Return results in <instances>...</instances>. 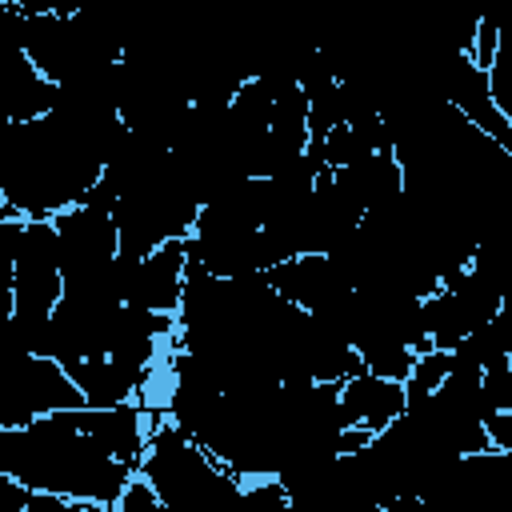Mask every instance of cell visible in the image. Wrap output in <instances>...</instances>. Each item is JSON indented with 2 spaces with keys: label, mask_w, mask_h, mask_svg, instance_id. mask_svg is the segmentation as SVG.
<instances>
[{
  "label": "cell",
  "mask_w": 512,
  "mask_h": 512,
  "mask_svg": "<svg viewBox=\"0 0 512 512\" xmlns=\"http://www.w3.org/2000/svg\"><path fill=\"white\" fill-rule=\"evenodd\" d=\"M0 472L32 492L116 508L140 468L108 456L80 424L76 408L32 420L24 428H0Z\"/></svg>",
  "instance_id": "obj_1"
},
{
  "label": "cell",
  "mask_w": 512,
  "mask_h": 512,
  "mask_svg": "<svg viewBox=\"0 0 512 512\" xmlns=\"http://www.w3.org/2000/svg\"><path fill=\"white\" fill-rule=\"evenodd\" d=\"M88 408L72 372L52 356L4 352L0 364V428H24L32 420Z\"/></svg>",
  "instance_id": "obj_2"
},
{
  "label": "cell",
  "mask_w": 512,
  "mask_h": 512,
  "mask_svg": "<svg viewBox=\"0 0 512 512\" xmlns=\"http://www.w3.org/2000/svg\"><path fill=\"white\" fill-rule=\"evenodd\" d=\"M188 264H192L188 240H168L152 256H144L140 264L120 260V296H124V304L144 308V312H160V316H180Z\"/></svg>",
  "instance_id": "obj_3"
},
{
  "label": "cell",
  "mask_w": 512,
  "mask_h": 512,
  "mask_svg": "<svg viewBox=\"0 0 512 512\" xmlns=\"http://www.w3.org/2000/svg\"><path fill=\"white\" fill-rule=\"evenodd\" d=\"M340 408H344L352 428L376 436L408 412V388L396 380L372 376V372H356L352 380L340 384Z\"/></svg>",
  "instance_id": "obj_4"
},
{
  "label": "cell",
  "mask_w": 512,
  "mask_h": 512,
  "mask_svg": "<svg viewBox=\"0 0 512 512\" xmlns=\"http://www.w3.org/2000/svg\"><path fill=\"white\" fill-rule=\"evenodd\" d=\"M24 512H112V508H104V504H84V500H64V496H44V492H36V496H32V504H28Z\"/></svg>",
  "instance_id": "obj_5"
},
{
  "label": "cell",
  "mask_w": 512,
  "mask_h": 512,
  "mask_svg": "<svg viewBox=\"0 0 512 512\" xmlns=\"http://www.w3.org/2000/svg\"><path fill=\"white\" fill-rule=\"evenodd\" d=\"M484 432L492 452H512V416L508 412H488L484 416Z\"/></svg>",
  "instance_id": "obj_6"
}]
</instances>
